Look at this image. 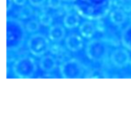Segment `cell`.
I'll use <instances>...</instances> for the list:
<instances>
[{"label": "cell", "mask_w": 131, "mask_h": 130, "mask_svg": "<svg viewBox=\"0 0 131 130\" xmlns=\"http://www.w3.org/2000/svg\"><path fill=\"white\" fill-rule=\"evenodd\" d=\"M25 25L21 19L8 17L6 19V49L17 51L24 46L26 40Z\"/></svg>", "instance_id": "1"}, {"label": "cell", "mask_w": 131, "mask_h": 130, "mask_svg": "<svg viewBox=\"0 0 131 130\" xmlns=\"http://www.w3.org/2000/svg\"><path fill=\"white\" fill-rule=\"evenodd\" d=\"M110 48L103 40L93 39L87 42L85 54L90 60L93 62H102L109 57Z\"/></svg>", "instance_id": "2"}, {"label": "cell", "mask_w": 131, "mask_h": 130, "mask_svg": "<svg viewBox=\"0 0 131 130\" xmlns=\"http://www.w3.org/2000/svg\"><path fill=\"white\" fill-rule=\"evenodd\" d=\"M37 63L33 58L24 56L15 60L13 65V72L18 78H31L36 74Z\"/></svg>", "instance_id": "3"}, {"label": "cell", "mask_w": 131, "mask_h": 130, "mask_svg": "<svg viewBox=\"0 0 131 130\" xmlns=\"http://www.w3.org/2000/svg\"><path fill=\"white\" fill-rule=\"evenodd\" d=\"M42 33H33L27 40V48L30 53L37 58H41L50 49V41Z\"/></svg>", "instance_id": "4"}, {"label": "cell", "mask_w": 131, "mask_h": 130, "mask_svg": "<svg viewBox=\"0 0 131 130\" xmlns=\"http://www.w3.org/2000/svg\"><path fill=\"white\" fill-rule=\"evenodd\" d=\"M85 68L84 66L75 58H70L59 66V73L61 77L66 79H77L83 77Z\"/></svg>", "instance_id": "5"}, {"label": "cell", "mask_w": 131, "mask_h": 130, "mask_svg": "<svg viewBox=\"0 0 131 130\" xmlns=\"http://www.w3.org/2000/svg\"><path fill=\"white\" fill-rule=\"evenodd\" d=\"M111 62L115 67L122 68L127 67L130 62V55L126 48H118L111 52L110 57Z\"/></svg>", "instance_id": "6"}, {"label": "cell", "mask_w": 131, "mask_h": 130, "mask_svg": "<svg viewBox=\"0 0 131 130\" xmlns=\"http://www.w3.org/2000/svg\"><path fill=\"white\" fill-rule=\"evenodd\" d=\"M65 45L67 49L71 52H77L81 50L84 46V41L81 36L79 34L71 33L65 39Z\"/></svg>", "instance_id": "7"}, {"label": "cell", "mask_w": 131, "mask_h": 130, "mask_svg": "<svg viewBox=\"0 0 131 130\" xmlns=\"http://www.w3.org/2000/svg\"><path fill=\"white\" fill-rule=\"evenodd\" d=\"M40 69L46 73H51L58 67V61L52 55H44L39 61Z\"/></svg>", "instance_id": "8"}, {"label": "cell", "mask_w": 131, "mask_h": 130, "mask_svg": "<svg viewBox=\"0 0 131 130\" xmlns=\"http://www.w3.org/2000/svg\"><path fill=\"white\" fill-rule=\"evenodd\" d=\"M61 24H53L49 29V39L53 42H60L65 39L66 29Z\"/></svg>", "instance_id": "9"}, {"label": "cell", "mask_w": 131, "mask_h": 130, "mask_svg": "<svg viewBox=\"0 0 131 130\" xmlns=\"http://www.w3.org/2000/svg\"><path fill=\"white\" fill-rule=\"evenodd\" d=\"M80 24V17L75 12L69 11L66 14L63 19V24L67 29L72 30L78 27Z\"/></svg>", "instance_id": "10"}, {"label": "cell", "mask_w": 131, "mask_h": 130, "mask_svg": "<svg viewBox=\"0 0 131 130\" xmlns=\"http://www.w3.org/2000/svg\"><path fill=\"white\" fill-rule=\"evenodd\" d=\"M97 30L96 24L91 21H84L79 25V32L82 37L85 39H91L95 34Z\"/></svg>", "instance_id": "11"}, {"label": "cell", "mask_w": 131, "mask_h": 130, "mask_svg": "<svg viewBox=\"0 0 131 130\" xmlns=\"http://www.w3.org/2000/svg\"><path fill=\"white\" fill-rule=\"evenodd\" d=\"M127 15L123 9L115 8L110 13V20L114 25H122L127 21Z\"/></svg>", "instance_id": "12"}, {"label": "cell", "mask_w": 131, "mask_h": 130, "mask_svg": "<svg viewBox=\"0 0 131 130\" xmlns=\"http://www.w3.org/2000/svg\"><path fill=\"white\" fill-rule=\"evenodd\" d=\"M120 41L124 48H126L127 50H131V24H129L122 30Z\"/></svg>", "instance_id": "13"}, {"label": "cell", "mask_w": 131, "mask_h": 130, "mask_svg": "<svg viewBox=\"0 0 131 130\" xmlns=\"http://www.w3.org/2000/svg\"><path fill=\"white\" fill-rule=\"evenodd\" d=\"M34 12H33L32 8H31V5H25V6H23L22 7L19 9L18 13V17L19 19L21 20H24V19H29L31 18V16L33 15Z\"/></svg>", "instance_id": "14"}, {"label": "cell", "mask_w": 131, "mask_h": 130, "mask_svg": "<svg viewBox=\"0 0 131 130\" xmlns=\"http://www.w3.org/2000/svg\"><path fill=\"white\" fill-rule=\"evenodd\" d=\"M40 23L37 19H31L25 24V28L27 32L31 33V34L36 33L40 30Z\"/></svg>", "instance_id": "15"}, {"label": "cell", "mask_w": 131, "mask_h": 130, "mask_svg": "<svg viewBox=\"0 0 131 130\" xmlns=\"http://www.w3.org/2000/svg\"><path fill=\"white\" fill-rule=\"evenodd\" d=\"M39 21H40L41 25L50 27L53 23V17L50 14L47 13V12H44L41 15H39Z\"/></svg>", "instance_id": "16"}, {"label": "cell", "mask_w": 131, "mask_h": 130, "mask_svg": "<svg viewBox=\"0 0 131 130\" xmlns=\"http://www.w3.org/2000/svg\"><path fill=\"white\" fill-rule=\"evenodd\" d=\"M63 0H47V6L49 8L53 10H58L62 6Z\"/></svg>", "instance_id": "17"}, {"label": "cell", "mask_w": 131, "mask_h": 130, "mask_svg": "<svg viewBox=\"0 0 131 130\" xmlns=\"http://www.w3.org/2000/svg\"><path fill=\"white\" fill-rule=\"evenodd\" d=\"M29 4L33 7H41L44 6V4L46 3L47 0H28Z\"/></svg>", "instance_id": "18"}, {"label": "cell", "mask_w": 131, "mask_h": 130, "mask_svg": "<svg viewBox=\"0 0 131 130\" xmlns=\"http://www.w3.org/2000/svg\"><path fill=\"white\" fill-rule=\"evenodd\" d=\"M28 0H14V4H15L18 6H25Z\"/></svg>", "instance_id": "19"}, {"label": "cell", "mask_w": 131, "mask_h": 130, "mask_svg": "<svg viewBox=\"0 0 131 130\" xmlns=\"http://www.w3.org/2000/svg\"><path fill=\"white\" fill-rule=\"evenodd\" d=\"M14 4V0H7V11H9L12 8Z\"/></svg>", "instance_id": "20"}, {"label": "cell", "mask_w": 131, "mask_h": 130, "mask_svg": "<svg viewBox=\"0 0 131 130\" xmlns=\"http://www.w3.org/2000/svg\"><path fill=\"white\" fill-rule=\"evenodd\" d=\"M63 1H65V2H74L75 0H63Z\"/></svg>", "instance_id": "21"}]
</instances>
